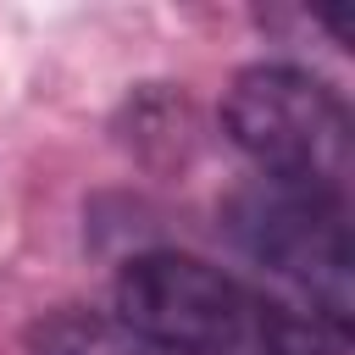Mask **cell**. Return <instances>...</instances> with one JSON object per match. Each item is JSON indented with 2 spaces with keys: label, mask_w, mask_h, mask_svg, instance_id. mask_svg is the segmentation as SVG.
<instances>
[{
  "label": "cell",
  "mask_w": 355,
  "mask_h": 355,
  "mask_svg": "<svg viewBox=\"0 0 355 355\" xmlns=\"http://www.w3.org/2000/svg\"><path fill=\"white\" fill-rule=\"evenodd\" d=\"M116 316L155 355H349V333L200 255L150 250L116 272Z\"/></svg>",
  "instance_id": "1"
},
{
  "label": "cell",
  "mask_w": 355,
  "mask_h": 355,
  "mask_svg": "<svg viewBox=\"0 0 355 355\" xmlns=\"http://www.w3.org/2000/svg\"><path fill=\"white\" fill-rule=\"evenodd\" d=\"M222 128L261 166V178L349 200L355 116L344 94L316 72L288 61L244 67L222 94Z\"/></svg>",
  "instance_id": "2"
},
{
  "label": "cell",
  "mask_w": 355,
  "mask_h": 355,
  "mask_svg": "<svg viewBox=\"0 0 355 355\" xmlns=\"http://www.w3.org/2000/svg\"><path fill=\"white\" fill-rule=\"evenodd\" d=\"M222 233L277 283H288L305 311L349 333L355 255H349V200L316 194L277 178H250L222 200Z\"/></svg>",
  "instance_id": "3"
},
{
  "label": "cell",
  "mask_w": 355,
  "mask_h": 355,
  "mask_svg": "<svg viewBox=\"0 0 355 355\" xmlns=\"http://www.w3.org/2000/svg\"><path fill=\"white\" fill-rule=\"evenodd\" d=\"M28 349L33 355H155L116 311H83V305H61L39 316L28 327Z\"/></svg>",
  "instance_id": "4"
}]
</instances>
